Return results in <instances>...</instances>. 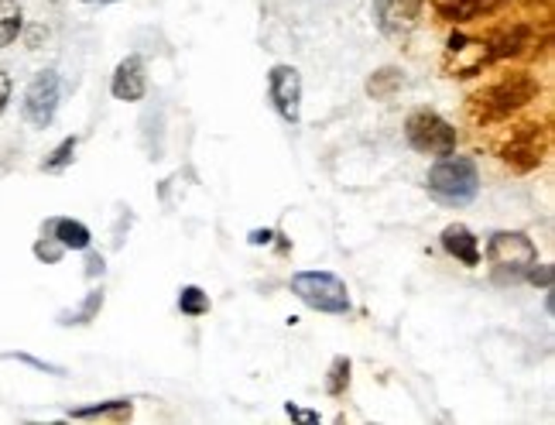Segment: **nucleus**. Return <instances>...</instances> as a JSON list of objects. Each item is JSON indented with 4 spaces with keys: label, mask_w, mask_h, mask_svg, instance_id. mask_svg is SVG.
Masks as SVG:
<instances>
[{
    "label": "nucleus",
    "mask_w": 555,
    "mask_h": 425,
    "mask_svg": "<svg viewBox=\"0 0 555 425\" xmlns=\"http://www.w3.org/2000/svg\"><path fill=\"white\" fill-rule=\"evenodd\" d=\"M291 291L306 302L308 309L333 312V316L350 312V291H346L343 282H340L336 274H329V271H302V274H295V278H291Z\"/></svg>",
    "instance_id": "nucleus-4"
},
{
    "label": "nucleus",
    "mask_w": 555,
    "mask_h": 425,
    "mask_svg": "<svg viewBox=\"0 0 555 425\" xmlns=\"http://www.w3.org/2000/svg\"><path fill=\"white\" fill-rule=\"evenodd\" d=\"M110 90H114L117 100L124 103H137L148 90V73H144V62L137 56H127L120 65H117L114 79H110Z\"/></svg>",
    "instance_id": "nucleus-10"
},
{
    "label": "nucleus",
    "mask_w": 555,
    "mask_h": 425,
    "mask_svg": "<svg viewBox=\"0 0 555 425\" xmlns=\"http://www.w3.org/2000/svg\"><path fill=\"white\" fill-rule=\"evenodd\" d=\"M288 415H291V419H302V422H319L316 412H302V408H295L291 402H288Z\"/></svg>",
    "instance_id": "nucleus-23"
},
{
    "label": "nucleus",
    "mask_w": 555,
    "mask_h": 425,
    "mask_svg": "<svg viewBox=\"0 0 555 425\" xmlns=\"http://www.w3.org/2000/svg\"><path fill=\"white\" fill-rule=\"evenodd\" d=\"M346 385H350V360H346V357H336L333 368H329V377H325V391H329V395H343Z\"/></svg>",
    "instance_id": "nucleus-18"
},
{
    "label": "nucleus",
    "mask_w": 555,
    "mask_h": 425,
    "mask_svg": "<svg viewBox=\"0 0 555 425\" xmlns=\"http://www.w3.org/2000/svg\"><path fill=\"white\" fill-rule=\"evenodd\" d=\"M525 278H532V282H535V285H542V289H552V265H542V268H538V265H532V271H528Z\"/></svg>",
    "instance_id": "nucleus-21"
},
{
    "label": "nucleus",
    "mask_w": 555,
    "mask_h": 425,
    "mask_svg": "<svg viewBox=\"0 0 555 425\" xmlns=\"http://www.w3.org/2000/svg\"><path fill=\"white\" fill-rule=\"evenodd\" d=\"M271 240V230H254L250 233V244H268Z\"/></svg>",
    "instance_id": "nucleus-25"
},
{
    "label": "nucleus",
    "mask_w": 555,
    "mask_h": 425,
    "mask_svg": "<svg viewBox=\"0 0 555 425\" xmlns=\"http://www.w3.org/2000/svg\"><path fill=\"white\" fill-rule=\"evenodd\" d=\"M402 86H404V76H402V69H395V65H384V69H377L374 76L367 79V93H370V100H391Z\"/></svg>",
    "instance_id": "nucleus-12"
},
{
    "label": "nucleus",
    "mask_w": 555,
    "mask_h": 425,
    "mask_svg": "<svg viewBox=\"0 0 555 425\" xmlns=\"http://www.w3.org/2000/svg\"><path fill=\"white\" fill-rule=\"evenodd\" d=\"M48 230L56 233V240L62 247H73V251H86L90 247V230L79 220H56V223H48Z\"/></svg>",
    "instance_id": "nucleus-13"
},
{
    "label": "nucleus",
    "mask_w": 555,
    "mask_h": 425,
    "mask_svg": "<svg viewBox=\"0 0 555 425\" xmlns=\"http://www.w3.org/2000/svg\"><path fill=\"white\" fill-rule=\"evenodd\" d=\"M131 412H134L131 402H124V398H120V402H103V405H93V408H76V412H73V419H82V422H86V419L127 422V419H131Z\"/></svg>",
    "instance_id": "nucleus-14"
},
{
    "label": "nucleus",
    "mask_w": 555,
    "mask_h": 425,
    "mask_svg": "<svg viewBox=\"0 0 555 425\" xmlns=\"http://www.w3.org/2000/svg\"><path fill=\"white\" fill-rule=\"evenodd\" d=\"M538 97V82L528 73H511V76H504L500 82L494 86H487L483 93L473 97L470 103V114L483 120V124H490V120H504V117H511L515 110H521L525 103H532Z\"/></svg>",
    "instance_id": "nucleus-1"
},
{
    "label": "nucleus",
    "mask_w": 555,
    "mask_h": 425,
    "mask_svg": "<svg viewBox=\"0 0 555 425\" xmlns=\"http://www.w3.org/2000/svg\"><path fill=\"white\" fill-rule=\"evenodd\" d=\"M545 144H549V134H545L542 124H521V127L511 131L507 144L500 148V158H504L511 169H517V172H528V169L542 165Z\"/></svg>",
    "instance_id": "nucleus-6"
},
{
    "label": "nucleus",
    "mask_w": 555,
    "mask_h": 425,
    "mask_svg": "<svg viewBox=\"0 0 555 425\" xmlns=\"http://www.w3.org/2000/svg\"><path fill=\"white\" fill-rule=\"evenodd\" d=\"M73 155H76V137H65L56 152H52V158H45V165H41V169H45V172H58L62 165H69V161H73Z\"/></svg>",
    "instance_id": "nucleus-19"
},
{
    "label": "nucleus",
    "mask_w": 555,
    "mask_h": 425,
    "mask_svg": "<svg viewBox=\"0 0 555 425\" xmlns=\"http://www.w3.org/2000/svg\"><path fill=\"white\" fill-rule=\"evenodd\" d=\"M377 28L387 39H404L415 31L421 18V0H374Z\"/></svg>",
    "instance_id": "nucleus-9"
},
{
    "label": "nucleus",
    "mask_w": 555,
    "mask_h": 425,
    "mask_svg": "<svg viewBox=\"0 0 555 425\" xmlns=\"http://www.w3.org/2000/svg\"><path fill=\"white\" fill-rule=\"evenodd\" d=\"M436 11L442 21H470L480 14L477 0H436Z\"/></svg>",
    "instance_id": "nucleus-16"
},
{
    "label": "nucleus",
    "mask_w": 555,
    "mask_h": 425,
    "mask_svg": "<svg viewBox=\"0 0 555 425\" xmlns=\"http://www.w3.org/2000/svg\"><path fill=\"white\" fill-rule=\"evenodd\" d=\"M429 193L446 206H466L480 193V172L473 158L442 155L429 172Z\"/></svg>",
    "instance_id": "nucleus-3"
},
{
    "label": "nucleus",
    "mask_w": 555,
    "mask_h": 425,
    "mask_svg": "<svg viewBox=\"0 0 555 425\" xmlns=\"http://www.w3.org/2000/svg\"><path fill=\"white\" fill-rule=\"evenodd\" d=\"M271 100L278 107V114L285 117L288 124H299L302 117V76L295 65H274L268 76Z\"/></svg>",
    "instance_id": "nucleus-8"
},
{
    "label": "nucleus",
    "mask_w": 555,
    "mask_h": 425,
    "mask_svg": "<svg viewBox=\"0 0 555 425\" xmlns=\"http://www.w3.org/2000/svg\"><path fill=\"white\" fill-rule=\"evenodd\" d=\"M404 137L421 155H453L456 152V127L442 120L436 110H415L404 120Z\"/></svg>",
    "instance_id": "nucleus-5"
},
{
    "label": "nucleus",
    "mask_w": 555,
    "mask_h": 425,
    "mask_svg": "<svg viewBox=\"0 0 555 425\" xmlns=\"http://www.w3.org/2000/svg\"><path fill=\"white\" fill-rule=\"evenodd\" d=\"M86 265H90V268H86L90 278H93V274H103V257H100V254H90V257H86Z\"/></svg>",
    "instance_id": "nucleus-24"
},
{
    "label": "nucleus",
    "mask_w": 555,
    "mask_h": 425,
    "mask_svg": "<svg viewBox=\"0 0 555 425\" xmlns=\"http://www.w3.org/2000/svg\"><path fill=\"white\" fill-rule=\"evenodd\" d=\"M487 261H490V274L498 285H515L532 271V265H538V247L525 233L500 230L487 244Z\"/></svg>",
    "instance_id": "nucleus-2"
},
{
    "label": "nucleus",
    "mask_w": 555,
    "mask_h": 425,
    "mask_svg": "<svg viewBox=\"0 0 555 425\" xmlns=\"http://www.w3.org/2000/svg\"><path fill=\"white\" fill-rule=\"evenodd\" d=\"M477 4H480V11H490V7H498L500 0H477Z\"/></svg>",
    "instance_id": "nucleus-26"
},
{
    "label": "nucleus",
    "mask_w": 555,
    "mask_h": 425,
    "mask_svg": "<svg viewBox=\"0 0 555 425\" xmlns=\"http://www.w3.org/2000/svg\"><path fill=\"white\" fill-rule=\"evenodd\" d=\"M21 24H24V14H21L18 0H0V48H7L18 39Z\"/></svg>",
    "instance_id": "nucleus-15"
},
{
    "label": "nucleus",
    "mask_w": 555,
    "mask_h": 425,
    "mask_svg": "<svg viewBox=\"0 0 555 425\" xmlns=\"http://www.w3.org/2000/svg\"><path fill=\"white\" fill-rule=\"evenodd\" d=\"M56 110H58V76L52 69H45L24 90V117L35 127H48Z\"/></svg>",
    "instance_id": "nucleus-7"
},
{
    "label": "nucleus",
    "mask_w": 555,
    "mask_h": 425,
    "mask_svg": "<svg viewBox=\"0 0 555 425\" xmlns=\"http://www.w3.org/2000/svg\"><path fill=\"white\" fill-rule=\"evenodd\" d=\"M178 309L186 316H206L210 312V295L199 289V285H186L178 291Z\"/></svg>",
    "instance_id": "nucleus-17"
},
{
    "label": "nucleus",
    "mask_w": 555,
    "mask_h": 425,
    "mask_svg": "<svg viewBox=\"0 0 555 425\" xmlns=\"http://www.w3.org/2000/svg\"><path fill=\"white\" fill-rule=\"evenodd\" d=\"M442 247L453 254L456 261H463L466 268H477V265H480L477 237L470 233V227H463V223H449V227L442 230Z\"/></svg>",
    "instance_id": "nucleus-11"
},
{
    "label": "nucleus",
    "mask_w": 555,
    "mask_h": 425,
    "mask_svg": "<svg viewBox=\"0 0 555 425\" xmlns=\"http://www.w3.org/2000/svg\"><path fill=\"white\" fill-rule=\"evenodd\" d=\"M62 251H65V247L58 244L56 237H45V240H39V244H35V254H39L41 261H48V265H56L58 257H62Z\"/></svg>",
    "instance_id": "nucleus-20"
},
{
    "label": "nucleus",
    "mask_w": 555,
    "mask_h": 425,
    "mask_svg": "<svg viewBox=\"0 0 555 425\" xmlns=\"http://www.w3.org/2000/svg\"><path fill=\"white\" fill-rule=\"evenodd\" d=\"M7 100H11V76L0 73V114L7 110Z\"/></svg>",
    "instance_id": "nucleus-22"
}]
</instances>
